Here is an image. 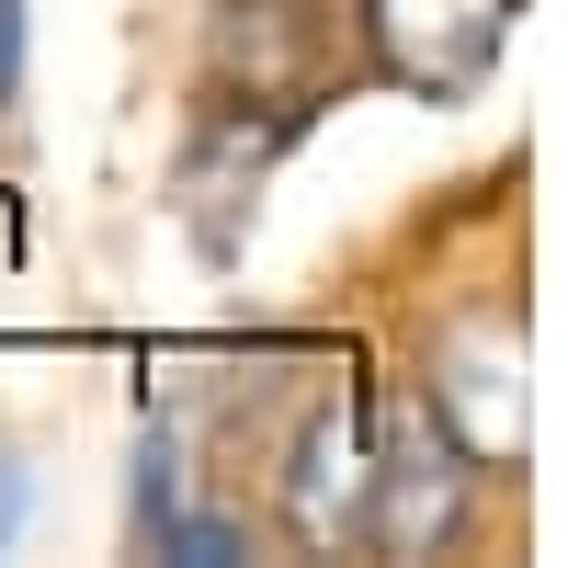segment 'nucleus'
<instances>
[{"label": "nucleus", "instance_id": "1", "mask_svg": "<svg viewBox=\"0 0 568 568\" xmlns=\"http://www.w3.org/2000/svg\"><path fill=\"white\" fill-rule=\"evenodd\" d=\"M353 23H364L375 80L420 91V103H466V91L500 69L524 0H353Z\"/></svg>", "mask_w": 568, "mask_h": 568}, {"label": "nucleus", "instance_id": "2", "mask_svg": "<svg viewBox=\"0 0 568 568\" xmlns=\"http://www.w3.org/2000/svg\"><path fill=\"white\" fill-rule=\"evenodd\" d=\"M364 500H375V398L342 387L284 444V535L296 546H364Z\"/></svg>", "mask_w": 568, "mask_h": 568}, {"label": "nucleus", "instance_id": "3", "mask_svg": "<svg viewBox=\"0 0 568 568\" xmlns=\"http://www.w3.org/2000/svg\"><path fill=\"white\" fill-rule=\"evenodd\" d=\"M466 478H478V455H466L433 409L409 420V433H375V500H364V546L375 557H433L466 535Z\"/></svg>", "mask_w": 568, "mask_h": 568}, {"label": "nucleus", "instance_id": "4", "mask_svg": "<svg viewBox=\"0 0 568 568\" xmlns=\"http://www.w3.org/2000/svg\"><path fill=\"white\" fill-rule=\"evenodd\" d=\"M216 80L307 103L318 80V0H216Z\"/></svg>", "mask_w": 568, "mask_h": 568}, {"label": "nucleus", "instance_id": "5", "mask_svg": "<svg viewBox=\"0 0 568 568\" xmlns=\"http://www.w3.org/2000/svg\"><path fill=\"white\" fill-rule=\"evenodd\" d=\"M23 103V0H0V114Z\"/></svg>", "mask_w": 568, "mask_h": 568}]
</instances>
